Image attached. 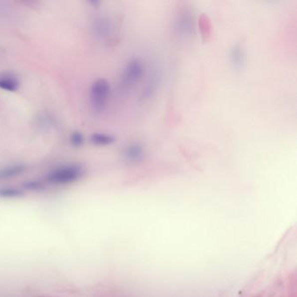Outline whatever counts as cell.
Segmentation results:
<instances>
[{"label": "cell", "instance_id": "obj_1", "mask_svg": "<svg viewBox=\"0 0 297 297\" xmlns=\"http://www.w3.org/2000/svg\"><path fill=\"white\" fill-rule=\"evenodd\" d=\"M85 169L81 165L76 163L62 165L51 169L45 175L44 182L53 186H66L75 183L82 179Z\"/></svg>", "mask_w": 297, "mask_h": 297}, {"label": "cell", "instance_id": "obj_2", "mask_svg": "<svg viewBox=\"0 0 297 297\" xmlns=\"http://www.w3.org/2000/svg\"><path fill=\"white\" fill-rule=\"evenodd\" d=\"M111 94V85L106 79H98L90 89V102L93 112L103 113L106 109Z\"/></svg>", "mask_w": 297, "mask_h": 297}, {"label": "cell", "instance_id": "obj_3", "mask_svg": "<svg viewBox=\"0 0 297 297\" xmlns=\"http://www.w3.org/2000/svg\"><path fill=\"white\" fill-rule=\"evenodd\" d=\"M143 63L138 58H133L127 63L121 75V83L124 87H132L139 82L144 74Z\"/></svg>", "mask_w": 297, "mask_h": 297}, {"label": "cell", "instance_id": "obj_4", "mask_svg": "<svg viewBox=\"0 0 297 297\" xmlns=\"http://www.w3.org/2000/svg\"><path fill=\"white\" fill-rule=\"evenodd\" d=\"M123 159L129 164H137L143 161L145 149L141 144L133 142L124 148Z\"/></svg>", "mask_w": 297, "mask_h": 297}, {"label": "cell", "instance_id": "obj_5", "mask_svg": "<svg viewBox=\"0 0 297 297\" xmlns=\"http://www.w3.org/2000/svg\"><path fill=\"white\" fill-rule=\"evenodd\" d=\"M93 31L99 38H109L113 31V24L106 17H99L93 23Z\"/></svg>", "mask_w": 297, "mask_h": 297}, {"label": "cell", "instance_id": "obj_6", "mask_svg": "<svg viewBox=\"0 0 297 297\" xmlns=\"http://www.w3.org/2000/svg\"><path fill=\"white\" fill-rule=\"evenodd\" d=\"M229 58L231 65L236 70H243L246 65V52L241 44H236L233 46Z\"/></svg>", "mask_w": 297, "mask_h": 297}, {"label": "cell", "instance_id": "obj_7", "mask_svg": "<svg viewBox=\"0 0 297 297\" xmlns=\"http://www.w3.org/2000/svg\"><path fill=\"white\" fill-rule=\"evenodd\" d=\"M193 28H194L193 18L189 14L186 12L178 17L177 22H176V29H177L179 33H181L183 36H188V35L191 34Z\"/></svg>", "mask_w": 297, "mask_h": 297}, {"label": "cell", "instance_id": "obj_8", "mask_svg": "<svg viewBox=\"0 0 297 297\" xmlns=\"http://www.w3.org/2000/svg\"><path fill=\"white\" fill-rule=\"evenodd\" d=\"M26 170V167L23 164H12L6 166L0 169V179H11L17 177L22 174H24Z\"/></svg>", "mask_w": 297, "mask_h": 297}, {"label": "cell", "instance_id": "obj_9", "mask_svg": "<svg viewBox=\"0 0 297 297\" xmlns=\"http://www.w3.org/2000/svg\"><path fill=\"white\" fill-rule=\"evenodd\" d=\"M19 80L11 74L0 76V89L5 92H16L19 88Z\"/></svg>", "mask_w": 297, "mask_h": 297}, {"label": "cell", "instance_id": "obj_10", "mask_svg": "<svg viewBox=\"0 0 297 297\" xmlns=\"http://www.w3.org/2000/svg\"><path fill=\"white\" fill-rule=\"evenodd\" d=\"M115 137L107 133H95L91 136V141L93 145L99 147H106L115 142Z\"/></svg>", "mask_w": 297, "mask_h": 297}, {"label": "cell", "instance_id": "obj_11", "mask_svg": "<svg viewBox=\"0 0 297 297\" xmlns=\"http://www.w3.org/2000/svg\"><path fill=\"white\" fill-rule=\"evenodd\" d=\"M24 191L22 188L15 187H0V198L17 199L23 197Z\"/></svg>", "mask_w": 297, "mask_h": 297}, {"label": "cell", "instance_id": "obj_12", "mask_svg": "<svg viewBox=\"0 0 297 297\" xmlns=\"http://www.w3.org/2000/svg\"><path fill=\"white\" fill-rule=\"evenodd\" d=\"M22 187L24 191L40 192L44 190L45 182L40 180H29L24 181Z\"/></svg>", "mask_w": 297, "mask_h": 297}, {"label": "cell", "instance_id": "obj_13", "mask_svg": "<svg viewBox=\"0 0 297 297\" xmlns=\"http://www.w3.org/2000/svg\"><path fill=\"white\" fill-rule=\"evenodd\" d=\"M70 143L72 147L76 148L82 147L83 144L85 143V137L83 135V133L79 131H75L72 133L70 135Z\"/></svg>", "mask_w": 297, "mask_h": 297}]
</instances>
